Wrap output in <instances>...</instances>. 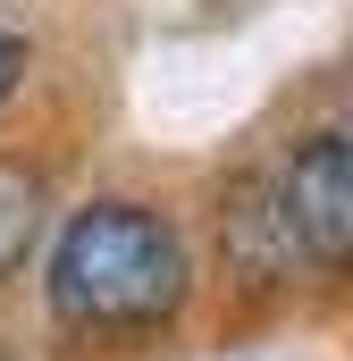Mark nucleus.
Returning a JSON list of instances; mask_svg holds the SVG:
<instances>
[{
	"mask_svg": "<svg viewBox=\"0 0 353 361\" xmlns=\"http://www.w3.org/2000/svg\"><path fill=\"white\" fill-rule=\"evenodd\" d=\"M42 294H51V319L76 336H152L185 311L193 261L152 202L101 193L85 210H68V227L51 235Z\"/></svg>",
	"mask_w": 353,
	"mask_h": 361,
	"instance_id": "f257e3e1",
	"label": "nucleus"
},
{
	"mask_svg": "<svg viewBox=\"0 0 353 361\" xmlns=\"http://www.w3.org/2000/svg\"><path fill=\"white\" fill-rule=\"evenodd\" d=\"M277 193H286V219L303 235V261L353 277V135H328V126L303 135L277 160Z\"/></svg>",
	"mask_w": 353,
	"mask_h": 361,
	"instance_id": "f03ea898",
	"label": "nucleus"
},
{
	"mask_svg": "<svg viewBox=\"0 0 353 361\" xmlns=\"http://www.w3.org/2000/svg\"><path fill=\"white\" fill-rule=\"evenodd\" d=\"M219 261L236 286H286L303 261V235L286 219V193H277V169H236L219 185Z\"/></svg>",
	"mask_w": 353,
	"mask_h": 361,
	"instance_id": "7ed1b4c3",
	"label": "nucleus"
},
{
	"mask_svg": "<svg viewBox=\"0 0 353 361\" xmlns=\"http://www.w3.org/2000/svg\"><path fill=\"white\" fill-rule=\"evenodd\" d=\"M34 227H42V193H34V177H25V169H8V160H0V277L25 261Z\"/></svg>",
	"mask_w": 353,
	"mask_h": 361,
	"instance_id": "20e7f679",
	"label": "nucleus"
},
{
	"mask_svg": "<svg viewBox=\"0 0 353 361\" xmlns=\"http://www.w3.org/2000/svg\"><path fill=\"white\" fill-rule=\"evenodd\" d=\"M25 59H34V51H25V34H8V25H0V101L25 85Z\"/></svg>",
	"mask_w": 353,
	"mask_h": 361,
	"instance_id": "39448f33",
	"label": "nucleus"
}]
</instances>
